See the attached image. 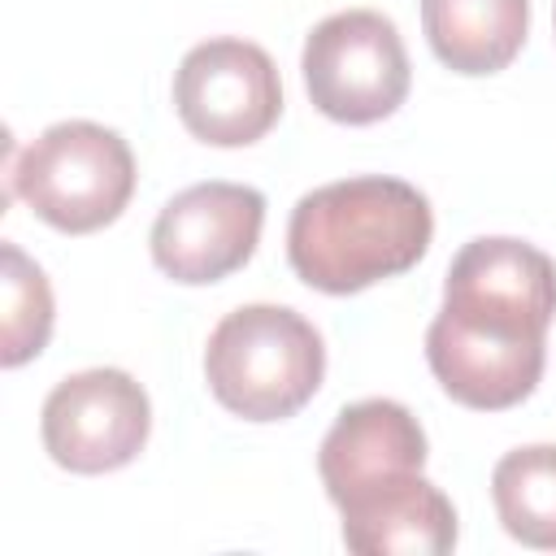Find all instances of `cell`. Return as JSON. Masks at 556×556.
Masks as SVG:
<instances>
[{
  "label": "cell",
  "instance_id": "cell-1",
  "mask_svg": "<svg viewBox=\"0 0 556 556\" xmlns=\"http://www.w3.org/2000/svg\"><path fill=\"white\" fill-rule=\"evenodd\" d=\"M556 317V265L526 239H469L443 282V308L426 330V361L439 387L482 413L521 404L547 365Z\"/></svg>",
  "mask_w": 556,
  "mask_h": 556
},
{
  "label": "cell",
  "instance_id": "cell-4",
  "mask_svg": "<svg viewBox=\"0 0 556 556\" xmlns=\"http://www.w3.org/2000/svg\"><path fill=\"white\" fill-rule=\"evenodd\" d=\"M13 195L61 235H91L117 222L135 195L130 143L87 117L56 122L13 165Z\"/></svg>",
  "mask_w": 556,
  "mask_h": 556
},
{
  "label": "cell",
  "instance_id": "cell-13",
  "mask_svg": "<svg viewBox=\"0 0 556 556\" xmlns=\"http://www.w3.org/2000/svg\"><path fill=\"white\" fill-rule=\"evenodd\" d=\"M4 256V274H0V287H4V343H0V365L4 369H17L26 365L30 356H39L48 348V334H52V287L43 278V269L17 248V243H4L0 248Z\"/></svg>",
  "mask_w": 556,
  "mask_h": 556
},
{
  "label": "cell",
  "instance_id": "cell-7",
  "mask_svg": "<svg viewBox=\"0 0 556 556\" xmlns=\"http://www.w3.org/2000/svg\"><path fill=\"white\" fill-rule=\"evenodd\" d=\"M152 430L148 391L113 365L61 378L39 417L48 456L70 473H113L130 465Z\"/></svg>",
  "mask_w": 556,
  "mask_h": 556
},
{
  "label": "cell",
  "instance_id": "cell-8",
  "mask_svg": "<svg viewBox=\"0 0 556 556\" xmlns=\"http://www.w3.org/2000/svg\"><path fill=\"white\" fill-rule=\"evenodd\" d=\"M265 195L248 182H195L152 222V261L165 278L204 287L243 269L261 243Z\"/></svg>",
  "mask_w": 556,
  "mask_h": 556
},
{
  "label": "cell",
  "instance_id": "cell-12",
  "mask_svg": "<svg viewBox=\"0 0 556 556\" xmlns=\"http://www.w3.org/2000/svg\"><path fill=\"white\" fill-rule=\"evenodd\" d=\"M491 500L517 543L556 552V443H530L500 456L491 469Z\"/></svg>",
  "mask_w": 556,
  "mask_h": 556
},
{
  "label": "cell",
  "instance_id": "cell-5",
  "mask_svg": "<svg viewBox=\"0 0 556 556\" xmlns=\"http://www.w3.org/2000/svg\"><path fill=\"white\" fill-rule=\"evenodd\" d=\"M308 100L343 126L391 117L408 96V52L387 13L343 9L321 17L300 52Z\"/></svg>",
  "mask_w": 556,
  "mask_h": 556
},
{
  "label": "cell",
  "instance_id": "cell-6",
  "mask_svg": "<svg viewBox=\"0 0 556 556\" xmlns=\"http://www.w3.org/2000/svg\"><path fill=\"white\" fill-rule=\"evenodd\" d=\"M174 109L200 143L243 148L278 122L282 83L261 43L222 35L182 56L174 74Z\"/></svg>",
  "mask_w": 556,
  "mask_h": 556
},
{
  "label": "cell",
  "instance_id": "cell-2",
  "mask_svg": "<svg viewBox=\"0 0 556 556\" xmlns=\"http://www.w3.org/2000/svg\"><path fill=\"white\" fill-rule=\"evenodd\" d=\"M430 235L434 213L413 182L356 174L300 195L287 222V261L313 291L352 295L413 269Z\"/></svg>",
  "mask_w": 556,
  "mask_h": 556
},
{
  "label": "cell",
  "instance_id": "cell-3",
  "mask_svg": "<svg viewBox=\"0 0 556 556\" xmlns=\"http://www.w3.org/2000/svg\"><path fill=\"white\" fill-rule=\"evenodd\" d=\"M204 378L222 408L243 421L295 417L326 378V348L308 317L287 304L226 313L204 348Z\"/></svg>",
  "mask_w": 556,
  "mask_h": 556
},
{
  "label": "cell",
  "instance_id": "cell-10",
  "mask_svg": "<svg viewBox=\"0 0 556 556\" xmlns=\"http://www.w3.org/2000/svg\"><path fill=\"white\" fill-rule=\"evenodd\" d=\"M343 543L361 556H443L456 547V508L421 473H400L339 504Z\"/></svg>",
  "mask_w": 556,
  "mask_h": 556
},
{
  "label": "cell",
  "instance_id": "cell-9",
  "mask_svg": "<svg viewBox=\"0 0 556 556\" xmlns=\"http://www.w3.org/2000/svg\"><path fill=\"white\" fill-rule=\"evenodd\" d=\"M421 465H426V430L400 400L348 404L326 430L317 452V473L334 504L400 473H421Z\"/></svg>",
  "mask_w": 556,
  "mask_h": 556
},
{
  "label": "cell",
  "instance_id": "cell-11",
  "mask_svg": "<svg viewBox=\"0 0 556 556\" xmlns=\"http://www.w3.org/2000/svg\"><path fill=\"white\" fill-rule=\"evenodd\" d=\"M430 52L456 74H500L526 43L530 0H421Z\"/></svg>",
  "mask_w": 556,
  "mask_h": 556
}]
</instances>
